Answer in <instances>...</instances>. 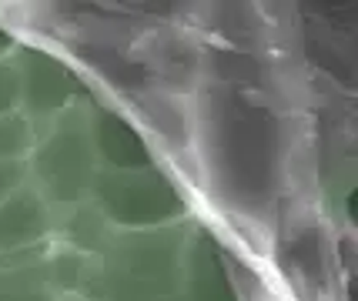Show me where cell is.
<instances>
[{"instance_id": "obj_1", "label": "cell", "mask_w": 358, "mask_h": 301, "mask_svg": "<svg viewBox=\"0 0 358 301\" xmlns=\"http://www.w3.org/2000/svg\"><path fill=\"white\" fill-rule=\"evenodd\" d=\"M194 221L155 231H114L97 258H87L78 295L87 301H185L181 265Z\"/></svg>"}, {"instance_id": "obj_11", "label": "cell", "mask_w": 358, "mask_h": 301, "mask_svg": "<svg viewBox=\"0 0 358 301\" xmlns=\"http://www.w3.org/2000/svg\"><path fill=\"white\" fill-rule=\"evenodd\" d=\"M61 301H87V298H80V295H64Z\"/></svg>"}, {"instance_id": "obj_3", "label": "cell", "mask_w": 358, "mask_h": 301, "mask_svg": "<svg viewBox=\"0 0 358 301\" xmlns=\"http://www.w3.org/2000/svg\"><path fill=\"white\" fill-rule=\"evenodd\" d=\"M87 201L114 231H155L191 218L185 191L161 164L138 171H97Z\"/></svg>"}, {"instance_id": "obj_10", "label": "cell", "mask_w": 358, "mask_h": 301, "mask_svg": "<svg viewBox=\"0 0 358 301\" xmlns=\"http://www.w3.org/2000/svg\"><path fill=\"white\" fill-rule=\"evenodd\" d=\"M14 47H17V37L7 31V27H0V61H3V57H10Z\"/></svg>"}, {"instance_id": "obj_2", "label": "cell", "mask_w": 358, "mask_h": 301, "mask_svg": "<svg viewBox=\"0 0 358 301\" xmlns=\"http://www.w3.org/2000/svg\"><path fill=\"white\" fill-rule=\"evenodd\" d=\"M24 168H27V184L44 198L57 221L91 198L94 177L101 168H97L91 144V101H87V94L74 108H67L61 117H54L34 138V147L24 161Z\"/></svg>"}, {"instance_id": "obj_5", "label": "cell", "mask_w": 358, "mask_h": 301, "mask_svg": "<svg viewBox=\"0 0 358 301\" xmlns=\"http://www.w3.org/2000/svg\"><path fill=\"white\" fill-rule=\"evenodd\" d=\"M91 144L101 171H138L157 164L144 134L121 111L91 101Z\"/></svg>"}, {"instance_id": "obj_7", "label": "cell", "mask_w": 358, "mask_h": 301, "mask_svg": "<svg viewBox=\"0 0 358 301\" xmlns=\"http://www.w3.org/2000/svg\"><path fill=\"white\" fill-rule=\"evenodd\" d=\"M57 235V218L47 201L24 181L20 188L0 201V254L41 248Z\"/></svg>"}, {"instance_id": "obj_8", "label": "cell", "mask_w": 358, "mask_h": 301, "mask_svg": "<svg viewBox=\"0 0 358 301\" xmlns=\"http://www.w3.org/2000/svg\"><path fill=\"white\" fill-rule=\"evenodd\" d=\"M54 241L27 251L0 254V301H61L50 278Z\"/></svg>"}, {"instance_id": "obj_4", "label": "cell", "mask_w": 358, "mask_h": 301, "mask_svg": "<svg viewBox=\"0 0 358 301\" xmlns=\"http://www.w3.org/2000/svg\"><path fill=\"white\" fill-rule=\"evenodd\" d=\"M10 57H14L17 87H20V111L17 114L31 124L34 138H37L54 117L74 108L84 97V91H80V80L74 78V71L37 44L17 41Z\"/></svg>"}, {"instance_id": "obj_6", "label": "cell", "mask_w": 358, "mask_h": 301, "mask_svg": "<svg viewBox=\"0 0 358 301\" xmlns=\"http://www.w3.org/2000/svg\"><path fill=\"white\" fill-rule=\"evenodd\" d=\"M181 288H185V301H238L221 244L201 224H194L187 235Z\"/></svg>"}, {"instance_id": "obj_9", "label": "cell", "mask_w": 358, "mask_h": 301, "mask_svg": "<svg viewBox=\"0 0 358 301\" xmlns=\"http://www.w3.org/2000/svg\"><path fill=\"white\" fill-rule=\"evenodd\" d=\"M20 111V87H17V67L14 57L0 61V121Z\"/></svg>"}]
</instances>
